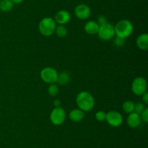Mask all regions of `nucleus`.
Listing matches in <instances>:
<instances>
[{"mask_svg": "<svg viewBox=\"0 0 148 148\" xmlns=\"http://www.w3.org/2000/svg\"><path fill=\"white\" fill-rule=\"evenodd\" d=\"M76 103L78 108L83 112H88L93 108L95 105V100L90 93L82 91L77 95Z\"/></svg>", "mask_w": 148, "mask_h": 148, "instance_id": "1", "label": "nucleus"}, {"mask_svg": "<svg viewBox=\"0 0 148 148\" xmlns=\"http://www.w3.org/2000/svg\"><path fill=\"white\" fill-rule=\"evenodd\" d=\"M115 36L117 38L125 39L128 38L132 33L134 30V26L131 21L128 20H121L114 26Z\"/></svg>", "mask_w": 148, "mask_h": 148, "instance_id": "2", "label": "nucleus"}, {"mask_svg": "<svg viewBox=\"0 0 148 148\" xmlns=\"http://www.w3.org/2000/svg\"><path fill=\"white\" fill-rule=\"evenodd\" d=\"M56 27V23L54 19L50 17H46L39 23L38 30L43 36H49L54 33Z\"/></svg>", "mask_w": 148, "mask_h": 148, "instance_id": "3", "label": "nucleus"}, {"mask_svg": "<svg viewBox=\"0 0 148 148\" xmlns=\"http://www.w3.org/2000/svg\"><path fill=\"white\" fill-rule=\"evenodd\" d=\"M57 71L52 67H46L43 68L40 73V76L42 81L46 84H55L57 81Z\"/></svg>", "mask_w": 148, "mask_h": 148, "instance_id": "4", "label": "nucleus"}, {"mask_svg": "<svg viewBox=\"0 0 148 148\" xmlns=\"http://www.w3.org/2000/svg\"><path fill=\"white\" fill-rule=\"evenodd\" d=\"M98 36L100 39L103 41L111 40L115 36L114 26L109 23H106L102 26H99Z\"/></svg>", "mask_w": 148, "mask_h": 148, "instance_id": "5", "label": "nucleus"}, {"mask_svg": "<svg viewBox=\"0 0 148 148\" xmlns=\"http://www.w3.org/2000/svg\"><path fill=\"white\" fill-rule=\"evenodd\" d=\"M147 83L143 77H137L132 84V91L137 96H142L147 91Z\"/></svg>", "mask_w": 148, "mask_h": 148, "instance_id": "6", "label": "nucleus"}, {"mask_svg": "<svg viewBox=\"0 0 148 148\" xmlns=\"http://www.w3.org/2000/svg\"><path fill=\"white\" fill-rule=\"evenodd\" d=\"M66 119V112L62 107H54L50 114L51 122L55 126H60Z\"/></svg>", "mask_w": 148, "mask_h": 148, "instance_id": "7", "label": "nucleus"}, {"mask_svg": "<svg viewBox=\"0 0 148 148\" xmlns=\"http://www.w3.org/2000/svg\"><path fill=\"white\" fill-rule=\"evenodd\" d=\"M105 120H106L108 124L112 127H119L122 124L123 117L119 112L112 110L106 113Z\"/></svg>", "mask_w": 148, "mask_h": 148, "instance_id": "8", "label": "nucleus"}, {"mask_svg": "<svg viewBox=\"0 0 148 148\" xmlns=\"http://www.w3.org/2000/svg\"><path fill=\"white\" fill-rule=\"evenodd\" d=\"M90 14L91 10L87 4H79L75 9V16L80 20H86L90 16Z\"/></svg>", "mask_w": 148, "mask_h": 148, "instance_id": "9", "label": "nucleus"}, {"mask_svg": "<svg viewBox=\"0 0 148 148\" xmlns=\"http://www.w3.org/2000/svg\"><path fill=\"white\" fill-rule=\"evenodd\" d=\"M71 15L68 11L65 10H59L55 15L54 20L56 23L59 25H65L70 21Z\"/></svg>", "mask_w": 148, "mask_h": 148, "instance_id": "10", "label": "nucleus"}, {"mask_svg": "<svg viewBox=\"0 0 148 148\" xmlns=\"http://www.w3.org/2000/svg\"><path fill=\"white\" fill-rule=\"evenodd\" d=\"M141 121L142 119L141 117H140V115L137 114V113H134V112L130 113L127 119L128 126L130 128H132V129L138 127L140 125V123H141Z\"/></svg>", "mask_w": 148, "mask_h": 148, "instance_id": "11", "label": "nucleus"}, {"mask_svg": "<svg viewBox=\"0 0 148 148\" xmlns=\"http://www.w3.org/2000/svg\"><path fill=\"white\" fill-rule=\"evenodd\" d=\"M85 31L89 35H95L99 30V25L95 20H90L85 23L84 26Z\"/></svg>", "mask_w": 148, "mask_h": 148, "instance_id": "12", "label": "nucleus"}, {"mask_svg": "<svg viewBox=\"0 0 148 148\" xmlns=\"http://www.w3.org/2000/svg\"><path fill=\"white\" fill-rule=\"evenodd\" d=\"M69 118L72 121L79 122L85 118V112L79 108L74 109L69 113Z\"/></svg>", "mask_w": 148, "mask_h": 148, "instance_id": "13", "label": "nucleus"}, {"mask_svg": "<svg viewBox=\"0 0 148 148\" xmlns=\"http://www.w3.org/2000/svg\"><path fill=\"white\" fill-rule=\"evenodd\" d=\"M137 45L140 49L146 51L148 49V35L147 33H142L137 37Z\"/></svg>", "mask_w": 148, "mask_h": 148, "instance_id": "14", "label": "nucleus"}, {"mask_svg": "<svg viewBox=\"0 0 148 148\" xmlns=\"http://www.w3.org/2000/svg\"><path fill=\"white\" fill-rule=\"evenodd\" d=\"M13 4L11 0H0V10L4 12L10 11L12 10Z\"/></svg>", "mask_w": 148, "mask_h": 148, "instance_id": "15", "label": "nucleus"}, {"mask_svg": "<svg viewBox=\"0 0 148 148\" xmlns=\"http://www.w3.org/2000/svg\"><path fill=\"white\" fill-rule=\"evenodd\" d=\"M70 80L69 73L67 72H62L59 73L57 78V81L56 82L61 86H64L67 84Z\"/></svg>", "mask_w": 148, "mask_h": 148, "instance_id": "16", "label": "nucleus"}, {"mask_svg": "<svg viewBox=\"0 0 148 148\" xmlns=\"http://www.w3.org/2000/svg\"><path fill=\"white\" fill-rule=\"evenodd\" d=\"M122 109L126 113H131L134 112V103L130 100L125 101L122 104Z\"/></svg>", "mask_w": 148, "mask_h": 148, "instance_id": "17", "label": "nucleus"}, {"mask_svg": "<svg viewBox=\"0 0 148 148\" xmlns=\"http://www.w3.org/2000/svg\"><path fill=\"white\" fill-rule=\"evenodd\" d=\"M54 33H56V34L59 37H65L67 34V29L63 25H59V26H56Z\"/></svg>", "mask_w": 148, "mask_h": 148, "instance_id": "18", "label": "nucleus"}, {"mask_svg": "<svg viewBox=\"0 0 148 148\" xmlns=\"http://www.w3.org/2000/svg\"><path fill=\"white\" fill-rule=\"evenodd\" d=\"M59 87H58V86L56 84H50V86L48 88V92L51 96L57 95L58 93H59Z\"/></svg>", "mask_w": 148, "mask_h": 148, "instance_id": "19", "label": "nucleus"}, {"mask_svg": "<svg viewBox=\"0 0 148 148\" xmlns=\"http://www.w3.org/2000/svg\"><path fill=\"white\" fill-rule=\"evenodd\" d=\"M145 108L146 107L145 105V104H143V102H138L136 104H134V113H137V114L140 115Z\"/></svg>", "mask_w": 148, "mask_h": 148, "instance_id": "20", "label": "nucleus"}, {"mask_svg": "<svg viewBox=\"0 0 148 148\" xmlns=\"http://www.w3.org/2000/svg\"><path fill=\"white\" fill-rule=\"evenodd\" d=\"M106 113L102 110H99L95 113V118L98 121H103L106 120Z\"/></svg>", "mask_w": 148, "mask_h": 148, "instance_id": "21", "label": "nucleus"}, {"mask_svg": "<svg viewBox=\"0 0 148 148\" xmlns=\"http://www.w3.org/2000/svg\"><path fill=\"white\" fill-rule=\"evenodd\" d=\"M140 117H141V119L145 123H147L148 122V108L146 107L144 110L143 111V113L140 114Z\"/></svg>", "mask_w": 148, "mask_h": 148, "instance_id": "22", "label": "nucleus"}, {"mask_svg": "<svg viewBox=\"0 0 148 148\" xmlns=\"http://www.w3.org/2000/svg\"><path fill=\"white\" fill-rule=\"evenodd\" d=\"M108 23L106 20V18L105 16L103 15H100L99 17H98V20H97V23L100 26H102V25L105 24V23Z\"/></svg>", "mask_w": 148, "mask_h": 148, "instance_id": "23", "label": "nucleus"}, {"mask_svg": "<svg viewBox=\"0 0 148 148\" xmlns=\"http://www.w3.org/2000/svg\"><path fill=\"white\" fill-rule=\"evenodd\" d=\"M115 44L117 46H121L124 44V39H120V38H117L115 40Z\"/></svg>", "mask_w": 148, "mask_h": 148, "instance_id": "24", "label": "nucleus"}, {"mask_svg": "<svg viewBox=\"0 0 148 148\" xmlns=\"http://www.w3.org/2000/svg\"><path fill=\"white\" fill-rule=\"evenodd\" d=\"M142 96H143V102L145 103V104H148V93L146 91V92L144 93Z\"/></svg>", "mask_w": 148, "mask_h": 148, "instance_id": "25", "label": "nucleus"}, {"mask_svg": "<svg viewBox=\"0 0 148 148\" xmlns=\"http://www.w3.org/2000/svg\"><path fill=\"white\" fill-rule=\"evenodd\" d=\"M53 105L55 106V107H60L61 105V101L59 100H55L53 101Z\"/></svg>", "mask_w": 148, "mask_h": 148, "instance_id": "26", "label": "nucleus"}, {"mask_svg": "<svg viewBox=\"0 0 148 148\" xmlns=\"http://www.w3.org/2000/svg\"><path fill=\"white\" fill-rule=\"evenodd\" d=\"M13 2V4H20V3L23 2L24 0H11Z\"/></svg>", "mask_w": 148, "mask_h": 148, "instance_id": "27", "label": "nucleus"}]
</instances>
